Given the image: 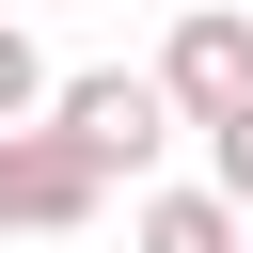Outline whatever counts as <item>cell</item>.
I'll return each instance as SVG.
<instances>
[{
  "label": "cell",
  "mask_w": 253,
  "mask_h": 253,
  "mask_svg": "<svg viewBox=\"0 0 253 253\" xmlns=\"http://www.w3.org/2000/svg\"><path fill=\"white\" fill-rule=\"evenodd\" d=\"M47 126H79L111 174H158V142H174L190 111L158 95V63H95V79H47Z\"/></svg>",
  "instance_id": "6da1fadb"
},
{
  "label": "cell",
  "mask_w": 253,
  "mask_h": 253,
  "mask_svg": "<svg viewBox=\"0 0 253 253\" xmlns=\"http://www.w3.org/2000/svg\"><path fill=\"white\" fill-rule=\"evenodd\" d=\"M0 142H16V237H79V221L111 206V158H95L79 126L32 111V126H0Z\"/></svg>",
  "instance_id": "7a4b0ae2"
},
{
  "label": "cell",
  "mask_w": 253,
  "mask_h": 253,
  "mask_svg": "<svg viewBox=\"0 0 253 253\" xmlns=\"http://www.w3.org/2000/svg\"><path fill=\"white\" fill-rule=\"evenodd\" d=\"M158 95L206 126V111H237L253 95V0H190L174 16V47H158Z\"/></svg>",
  "instance_id": "3957f363"
},
{
  "label": "cell",
  "mask_w": 253,
  "mask_h": 253,
  "mask_svg": "<svg viewBox=\"0 0 253 253\" xmlns=\"http://www.w3.org/2000/svg\"><path fill=\"white\" fill-rule=\"evenodd\" d=\"M126 253H253V206L237 190H142L126 206Z\"/></svg>",
  "instance_id": "277c9868"
},
{
  "label": "cell",
  "mask_w": 253,
  "mask_h": 253,
  "mask_svg": "<svg viewBox=\"0 0 253 253\" xmlns=\"http://www.w3.org/2000/svg\"><path fill=\"white\" fill-rule=\"evenodd\" d=\"M206 190H237V206H253V95H237V111H206Z\"/></svg>",
  "instance_id": "5b68a950"
},
{
  "label": "cell",
  "mask_w": 253,
  "mask_h": 253,
  "mask_svg": "<svg viewBox=\"0 0 253 253\" xmlns=\"http://www.w3.org/2000/svg\"><path fill=\"white\" fill-rule=\"evenodd\" d=\"M32 111H47V47L0 16V126H32Z\"/></svg>",
  "instance_id": "8992f818"
},
{
  "label": "cell",
  "mask_w": 253,
  "mask_h": 253,
  "mask_svg": "<svg viewBox=\"0 0 253 253\" xmlns=\"http://www.w3.org/2000/svg\"><path fill=\"white\" fill-rule=\"evenodd\" d=\"M0 237H16V142H0Z\"/></svg>",
  "instance_id": "52a82bcc"
}]
</instances>
